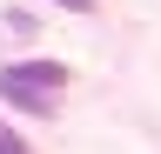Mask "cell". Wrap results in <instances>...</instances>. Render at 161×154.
Returning <instances> with one entry per match:
<instances>
[{
	"instance_id": "6da1fadb",
	"label": "cell",
	"mask_w": 161,
	"mask_h": 154,
	"mask_svg": "<svg viewBox=\"0 0 161 154\" xmlns=\"http://www.w3.org/2000/svg\"><path fill=\"white\" fill-rule=\"evenodd\" d=\"M60 87H67L60 61H14V67H0V101L20 107V114H54Z\"/></svg>"
},
{
	"instance_id": "7a4b0ae2",
	"label": "cell",
	"mask_w": 161,
	"mask_h": 154,
	"mask_svg": "<svg viewBox=\"0 0 161 154\" xmlns=\"http://www.w3.org/2000/svg\"><path fill=\"white\" fill-rule=\"evenodd\" d=\"M0 154H27V141H20V134H14L7 121H0Z\"/></svg>"
},
{
	"instance_id": "3957f363",
	"label": "cell",
	"mask_w": 161,
	"mask_h": 154,
	"mask_svg": "<svg viewBox=\"0 0 161 154\" xmlns=\"http://www.w3.org/2000/svg\"><path fill=\"white\" fill-rule=\"evenodd\" d=\"M54 7H67V13H94V0H54Z\"/></svg>"
}]
</instances>
